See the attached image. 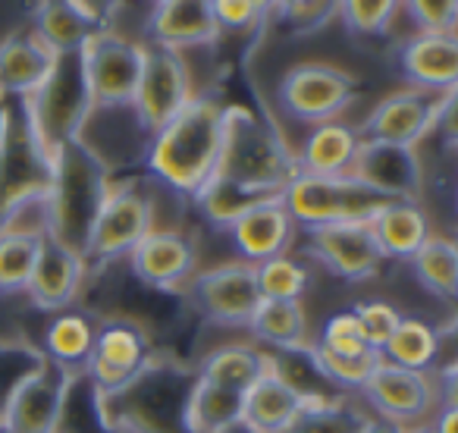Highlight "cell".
Here are the masks:
<instances>
[{
  "mask_svg": "<svg viewBox=\"0 0 458 433\" xmlns=\"http://www.w3.org/2000/svg\"><path fill=\"white\" fill-rule=\"evenodd\" d=\"M299 176L295 151L267 116L245 104H229L220 116V157L210 179L236 185L261 198H283Z\"/></svg>",
  "mask_w": 458,
  "mask_h": 433,
  "instance_id": "1",
  "label": "cell"
},
{
  "mask_svg": "<svg viewBox=\"0 0 458 433\" xmlns=\"http://www.w3.org/2000/svg\"><path fill=\"white\" fill-rule=\"evenodd\" d=\"M22 101V126H26V148L51 170L54 154L70 141L82 139L85 123L95 114L89 79H85L82 51H66L54 57L47 79Z\"/></svg>",
  "mask_w": 458,
  "mask_h": 433,
  "instance_id": "2",
  "label": "cell"
},
{
  "mask_svg": "<svg viewBox=\"0 0 458 433\" xmlns=\"http://www.w3.org/2000/svg\"><path fill=\"white\" fill-rule=\"evenodd\" d=\"M110 185L114 179H110L107 160L89 141L76 139L60 148L47 170L51 239L85 258L98 214L110 195Z\"/></svg>",
  "mask_w": 458,
  "mask_h": 433,
  "instance_id": "3",
  "label": "cell"
},
{
  "mask_svg": "<svg viewBox=\"0 0 458 433\" xmlns=\"http://www.w3.org/2000/svg\"><path fill=\"white\" fill-rule=\"evenodd\" d=\"M223 104L210 98H191V104L151 135L148 166L164 185L179 195H198L220 157Z\"/></svg>",
  "mask_w": 458,
  "mask_h": 433,
  "instance_id": "4",
  "label": "cell"
},
{
  "mask_svg": "<svg viewBox=\"0 0 458 433\" xmlns=\"http://www.w3.org/2000/svg\"><path fill=\"white\" fill-rule=\"evenodd\" d=\"M195 377L170 370L154 358L148 370L114 399H101L104 420L123 433H170L182 430V408Z\"/></svg>",
  "mask_w": 458,
  "mask_h": 433,
  "instance_id": "5",
  "label": "cell"
},
{
  "mask_svg": "<svg viewBox=\"0 0 458 433\" xmlns=\"http://www.w3.org/2000/svg\"><path fill=\"white\" fill-rule=\"evenodd\" d=\"M289 216L295 226H333V224H370L377 210L389 204L374 189L361 185L352 176H299L283 191Z\"/></svg>",
  "mask_w": 458,
  "mask_h": 433,
  "instance_id": "6",
  "label": "cell"
},
{
  "mask_svg": "<svg viewBox=\"0 0 458 433\" xmlns=\"http://www.w3.org/2000/svg\"><path fill=\"white\" fill-rule=\"evenodd\" d=\"M358 95V79L349 70L333 64H320V60H308V64H295L286 70L276 89V101L293 120L299 123H333L339 114L352 107Z\"/></svg>",
  "mask_w": 458,
  "mask_h": 433,
  "instance_id": "7",
  "label": "cell"
},
{
  "mask_svg": "<svg viewBox=\"0 0 458 433\" xmlns=\"http://www.w3.org/2000/svg\"><path fill=\"white\" fill-rule=\"evenodd\" d=\"M151 361L154 349L145 327H139L129 318H110L104 324H98L85 374L91 377L98 402H101L114 399L123 389L132 386Z\"/></svg>",
  "mask_w": 458,
  "mask_h": 433,
  "instance_id": "8",
  "label": "cell"
},
{
  "mask_svg": "<svg viewBox=\"0 0 458 433\" xmlns=\"http://www.w3.org/2000/svg\"><path fill=\"white\" fill-rule=\"evenodd\" d=\"M141 57H145V47L110 32V29L85 41L82 64L95 110L132 107L141 76Z\"/></svg>",
  "mask_w": 458,
  "mask_h": 433,
  "instance_id": "9",
  "label": "cell"
},
{
  "mask_svg": "<svg viewBox=\"0 0 458 433\" xmlns=\"http://www.w3.org/2000/svg\"><path fill=\"white\" fill-rule=\"evenodd\" d=\"M154 230V208L151 198L139 189V183L110 185V195L104 201L98 224L91 230L89 249H85V264H107L116 258L129 255L148 233Z\"/></svg>",
  "mask_w": 458,
  "mask_h": 433,
  "instance_id": "10",
  "label": "cell"
},
{
  "mask_svg": "<svg viewBox=\"0 0 458 433\" xmlns=\"http://www.w3.org/2000/svg\"><path fill=\"white\" fill-rule=\"evenodd\" d=\"M191 104V76L182 54L164 47H145L132 114L145 132H160Z\"/></svg>",
  "mask_w": 458,
  "mask_h": 433,
  "instance_id": "11",
  "label": "cell"
},
{
  "mask_svg": "<svg viewBox=\"0 0 458 433\" xmlns=\"http://www.w3.org/2000/svg\"><path fill=\"white\" fill-rule=\"evenodd\" d=\"M455 104V91H424V89H399L386 95L364 126L358 129V139H374V141H393V145L414 148L430 129L443 123V116Z\"/></svg>",
  "mask_w": 458,
  "mask_h": 433,
  "instance_id": "12",
  "label": "cell"
},
{
  "mask_svg": "<svg viewBox=\"0 0 458 433\" xmlns=\"http://www.w3.org/2000/svg\"><path fill=\"white\" fill-rule=\"evenodd\" d=\"M189 295L198 311L220 327H249L258 305L264 301L255 264L249 261H226L201 270L198 276H191Z\"/></svg>",
  "mask_w": 458,
  "mask_h": 433,
  "instance_id": "13",
  "label": "cell"
},
{
  "mask_svg": "<svg viewBox=\"0 0 458 433\" xmlns=\"http://www.w3.org/2000/svg\"><path fill=\"white\" fill-rule=\"evenodd\" d=\"M349 176L368 185V189H374L386 201L418 204L420 191H424V170H420L418 151L408 145H393V141H358Z\"/></svg>",
  "mask_w": 458,
  "mask_h": 433,
  "instance_id": "14",
  "label": "cell"
},
{
  "mask_svg": "<svg viewBox=\"0 0 458 433\" xmlns=\"http://www.w3.org/2000/svg\"><path fill=\"white\" fill-rule=\"evenodd\" d=\"M308 251L318 258L330 274L343 276L345 283L368 280L386 261L374 239L370 224H333L305 230Z\"/></svg>",
  "mask_w": 458,
  "mask_h": 433,
  "instance_id": "15",
  "label": "cell"
},
{
  "mask_svg": "<svg viewBox=\"0 0 458 433\" xmlns=\"http://www.w3.org/2000/svg\"><path fill=\"white\" fill-rule=\"evenodd\" d=\"M76 374L47 361L20 393L10 399L4 420L13 433H60L66 402Z\"/></svg>",
  "mask_w": 458,
  "mask_h": 433,
  "instance_id": "16",
  "label": "cell"
},
{
  "mask_svg": "<svg viewBox=\"0 0 458 433\" xmlns=\"http://www.w3.org/2000/svg\"><path fill=\"white\" fill-rule=\"evenodd\" d=\"M361 393L380 418L408 427L418 424L433 408L437 380H430V374H420V370H405L389 361H380Z\"/></svg>",
  "mask_w": 458,
  "mask_h": 433,
  "instance_id": "17",
  "label": "cell"
},
{
  "mask_svg": "<svg viewBox=\"0 0 458 433\" xmlns=\"http://www.w3.org/2000/svg\"><path fill=\"white\" fill-rule=\"evenodd\" d=\"M132 270L141 283L160 293L179 289L198 264V245L189 233L179 230H151L132 251H129Z\"/></svg>",
  "mask_w": 458,
  "mask_h": 433,
  "instance_id": "18",
  "label": "cell"
},
{
  "mask_svg": "<svg viewBox=\"0 0 458 433\" xmlns=\"http://www.w3.org/2000/svg\"><path fill=\"white\" fill-rule=\"evenodd\" d=\"M107 29V7L89 0H47L32 10V35L54 54L82 51L85 41Z\"/></svg>",
  "mask_w": 458,
  "mask_h": 433,
  "instance_id": "19",
  "label": "cell"
},
{
  "mask_svg": "<svg viewBox=\"0 0 458 433\" xmlns=\"http://www.w3.org/2000/svg\"><path fill=\"white\" fill-rule=\"evenodd\" d=\"M229 239L239 249L242 261L249 264H264L270 258H280L289 251V245L295 242V220L289 216L283 198L274 201H264L258 208L245 210L242 216H236L233 224L226 226Z\"/></svg>",
  "mask_w": 458,
  "mask_h": 433,
  "instance_id": "20",
  "label": "cell"
},
{
  "mask_svg": "<svg viewBox=\"0 0 458 433\" xmlns=\"http://www.w3.org/2000/svg\"><path fill=\"white\" fill-rule=\"evenodd\" d=\"M399 70L411 89L455 91L458 82V38L455 32H418L399 47Z\"/></svg>",
  "mask_w": 458,
  "mask_h": 433,
  "instance_id": "21",
  "label": "cell"
},
{
  "mask_svg": "<svg viewBox=\"0 0 458 433\" xmlns=\"http://www.w3.org/2000/svg\"><path fill=\"white\" fill-rule=\"evenodd\" d=\"M324 399H330V395L301 393L295 383H289L286 377L276 370V364H270L267 374L242 395V420H249V424L258 427L261 433H283L305 408L318 405V402H324Z\"/></svg>",
  "mask_w": 458,
  "mask_h": 433,
  "instance_id": "22",
  "label": "cell"
},
{
  "mask_svg": "<svg viewBox=\"0 0 458 433\" xmlns=\"http://www.w3.org/2000/svg\"><path fill=\"white\" fill-rule=\"evenodd\" d=\"M85 258L76 255L72 249L60 245L57 239H41L38 261H35L32 280H29L26 293L32 301L45 311H66L76 301L79 289L85 280Z\"/></svg>",
  "mask_w": 458,
  "mask_h": 433,
  "instance_id": "23",
  "label": "cell"
},
{
  "mask_svg": "<svg viewBox=\"0 0 458 433\" xmlns=\"http://www.w3.org/2000/svg\"><path fill=\"white\" fill-rule=\"evenodd\" d=\"M148 35L154 41L151 47L179 54L189 47L216 45L220 29L210 13V0H164L151 10Z\"/></svg>",
  "mask_w": 458,
  "mask_h": 433,
  "instance_id": "24",
  "label": "cell"
},
{
  "mask_svg": "<svg viewBox=\"0 0 458 433\" xmlns=\"http://www.w3.org/2000/svg\"><path fill=\"white\" fill-rule=\"evenodd\" d=\"M57 54L47 51L32 32L0 41V98H29L47 79Z\"/></svg>",
  "mask_w": 458,
  "mask_h": 433,
  "instance_id": "25",
  "label": "cell"
},
{
  "mask_svg": "<svg viewBox=\"0 0 458 433\" xmlns=\"http://www.w3.org/2000/svg\"><path fill=\"white\" fill-rule=\"evenodd\" d=\"M270 364H274L270 352H258L255 345H245V343H226V345H216L214 352H208V358L201 361L195 377L201 383H210V386L245 395L267 374Z\"/></svg>",
  "mask_w": 458,
  "mask_h": 433,
  "instance_id": "26",
  "label": "cell"
},
{
  "mask_svg": "<svg viewBox=\"0 0 458 433\" xmlns=\"http://www.w3.org/2000/svg\"><path fill=\"white\" fill-rule=\"evenodd\" d=\"M358 129L345 123H320L308 132L301 151L295 154L299 173L305 176H349V166L358 151Z\"/></svg>",
  "mask_w": 458,
  "mask_h": 433,
  "instance_id": "27",
  "label": "cell"
},
{
  "mask_svg": "<svg viewBox=\"0 0 458 433\" xmlns=\"http://www.w3.org/2000/svg\"><path fill=\"white\" fill-rule=\"evenodd\" d=\"M370 230H374V239L380 245L383 258H402V261H411V255L430 236L424 208L414 201L383 204L374 220H370Z\"/></svg>",
  "mask_w": 458,
  "mask_h": 433,
  "instance_id": "28",
  "label": "cell"
},
{
  "mask_svg": "<svg viewBox=\"0 0 458 433\" xmlns=\"http://www.w3.org/2000/svg\"><path fill=\"white\" fill-rule=\"evenodd\" d=\"M98 324L89 314L79 311H64L51 320L45 336V358L57 368H66L72 374H85V364L91 355V343H95Z\"/></svg>",
  "mask_w": 458,
  "mask_h": 433,
  "instance_id": "29",
  "label": "cell"
},
{
  "mask_svg": "<svg viewBox=\"0 0 458 433\" xmlns=\"http://www.w3.org/2000/svg\"><path fill=\"white\" fill-rule=\"evenodd\" d=\"M0 236L47 239L51 236V198L45 183H26L10 191L0 208Z\"/></svg>",
  "mask_w": 458,
  "mask_h": 433,
  "instance_id": "30",
  "label": "cell"
},
{
  "mask_svg": "<svg viewBox=\"0 0 458 433\" xmlns=\"http://www.w3.org/2000/svg\"><path fill=\"white\" fill-rule=\"evenodd\" d=\"M249 330L261 343L274 345L276 352H301L308 349V314L301 301H270L258 305L255 318L249 320Z\"/></svg>",
  "mask_w": 458,
  "mask_h": 433,
  "instance_id": "31",
  "label": "cell"
},
{
  "mask_svg": "<svg viewBox=\"0 0 458 433\" xmlns=\"http://www.w3.org/2000/svg\"><path fill=\"white\" fill-rule=\"evenodd\" d=\"M233 420H242V395L220 386H210V383H201L195 377L182 408V430L216 433L220 427L233 424Z\"/></svg>",
  "mask_w": 458,
  "mask_h": 433,
  "instance_id": "32",
  "label": "cell"
},
{
  "mask_svg": "<svg viewBox=\"0 0 458 433\" xmlns=\"http://www.w3.org/2000/svg\"><path fill=\"white\" fill-rule=\"evenodd\" d=\"M380 355H383V361L395 364V368L427 374V370L437 364V355H439L437 327H430L420 318H402L395 333L389 336V343L383 345Z\"/></svg>",
  "mask_w": 458,
  "mask_h": 433,
  "instance_id": "33",
  "label": "cell"
},
{
  "mask_svg": "<svg viewBox=\"0 0 458 433\" xmlns=\"http://www.w3.org/2000/svg\"><path fill=\"white\" fill-rule=\"evenodd\" d=\"M411 267L418 283L427 289L430 295L443 301L455 299V286H458V249L452 239L445 236H427V242L420 245L411 255Z\"/></svg>",
  "mask_w": 458,
  "mask_h": 433,
  "instance_id": "34",
  "label": "cell"
},
{
  "mask_svg": "<svg viewBox=\"0 0 458 433\" xmlns=\"http://www.w3.org/2000/svg\"><path fill=\"white\" fill-rule=\"evenodd\" d=\"M368 420L370 418L355 402L330 395V399L305 408L283 433H364Z\"/></svg>",
  "mask_w": 458,
  "mask_h": 433,
  "instance_id": "35",
  "label": "cell"
},
{
  "mask_svg": "<svg viewBox=\"0 0 458 433\" xmlns=\"http://www.w3.org/2000/svg\"><path fill=\"white\" fill-rule=\"evenodd\" d=\"M47 364L45 352L26 339H0V418L10 399Z\"/></svg>",
  "mask_w": 458,
  "mask_h": 433,
  "instance_id": "36",
  "label": "cell"
},
{
  "mask_svg": "<svg viewBox=\"0 0 458 433\" xmlns=\"http://www.w3.org/2000/svg\"><path fill=\"white\" fill-rule=\"evenodd\" d=\"M308 358H311L320 380L343 389H364V383L370 380L377 364L383 361V355L374 349L361 352V355H336V352H327L320 345H308Z\"/></svg>",
  "mask_w": 458,
  "mask_h": 433,
  "instance_id": "37",
  "label": "cell"
},
{
  "mask_svg": "<svg viewBox=\"0 0 458 433\" xmlns=\"http://www.w3.org/2000/svg\"><path fill=\"white\" fill-rule=\"evenodd\" d=\"M255 276L261 299L270 301H301L308 289H311V270L293 255H280L264 264H255Z\"/></svg>",
  "mask_w": 458,
  "mask_h": 433,
  "instance_id": "38",
  "label": "cell"
},
{
  "mask_svg": "<svg viewBox=\"0 0 458 433\" xmlns=\"http://www.w3.org/2000/svg\"><path fill=\"white\" fill-rule=\"evenodd\" d=\"M41 239L0 236V293H22L32 280Z\"/></svg>",
  "mask_w": 458,
  "mask_h": 433,
  "instance_id": "39",
  "label": "cell"
},
{
  "mask_svg": "<svg viewBox=\"0 0 458 433\" xmlns=\"http://www.w3.org/2000/svg\"><path fill=\"white\" fill-rule=\"evenodd\" d=\"M399 10L402 4H395V0H343L336 10V20L349 29V35L374 38V35L389 32Z\"/></svg>",
  "mask_w": 458,
  "mask_h": 433,
  "instance_id": "40",
  "label": "cell"
},
{
  "mask_svg": "<svg viewBox=\"0 0 458 433\" xmlns=\"http://www.w3.org/2000/svg\"><path fill=\"white\" fill-rule=\"evenodd\" d=\"M339 4L333 0H293V4H270V13H276L280 26L289 35H314L336 20Z\"/></svg>",
  "mask_w": 458,
  "mask_h": 433,
  "instance_id": "41",
  "label": "cell"
},
{
  "mask_svg": "<svg viewBox=\"0 0 458 433\" xmlns=\"http://www.w3.org/2000/svg\"><path fill=\"white\" fill-rule=\"evenodd\" d=\"M352 314H355V320H358L364 345L374 352H383V345L389 343V336H393L402 320V314L395 311L393 305H386V301H358V305L352 308Z\"/></svg>",
  "mask_w": 458,
  "mask_h": 433,
  "instance_id": "42",
  "label": "cell"
},
{
  "mask_svg": "<svg viewBox=\"0 0 458 433\" xmlns=\"http://www.w3.org/2000/svg\"><path fill=\"white\" fill-rule=\"evenodd\" d=\"M210 13L220 32H249L270 16V4L255 0H210Z\"/></svg>",
  "mask_w": 458,
  "mask_h": 433,
  "instance_id": "43",
  "label": "cell"
},
{
  "mask_svg": "<svg viewBox=\"0 0 458 433\" xmlns=\"http://www.w3.org/2000/svg\"><path fill=\"white\" fill-rule=\"evenodd\" d=\"M314 345L327 352H336V355H361L368 352L361 339V330H358V320L352 311H339L333 318L324 320V330H320V339Z\"/></svg>",
  "mask_w": 458,
  "mask_h": 433,
  "instance_id": "44",
  "label": "cell"
},
{
  "mask_svg": "<svg viewBox=\"0 0 458 433\" xmlns=\"http://www.w3.org/2000/svg\"><path fill=\"white\" fill-rule=\"evenodd\" d=\"M402 10L418 26V32H455V22H458L455 0H408Z\"/></svg>",
  "mask_w": 458,
  "mask_h": 433,
  "instance_id": "45",
  "label": "cell"
},
{
  "mask_svg": "<svg viewBox=\"0 0 458 433\" xmlns=\"http://www.w3.org/2000/svg\"><path fill=\"white\" fill-rule=\"evenodd\" d=\"M10 135H13V110H10L7 98H0V154L7 151Z\"/></svg>",
  "mask_w": 458,
  "mask_h": 433,
  "instance_id": "46",
  "label": "cell"
},
{
  "mask_svg": "<svg viewBox=\"0 0 458 433\" xmlns=\"http://www.w3.org/2000/svg\"><path fill=\"white\" fill-rule=\"evenodd\" d=\"M433 433H458V408L455 405H443L439 418L430 427Z\"/></svg>",
  "mask_w": 458,
  "mask_h": 433,
  "instance_id": "47",
  "label": "cell"
},
{
  "mask_svg": "<svg viewBox=\"0 0 458 433\" xmlns=\"http://www.w3.org/2000/svg\"><path fill=\"white\" fill-rule=\"evenodd\" d=\"M364 433H405V427L395 424V420H386V418H370Z\"/></svg>",
  "mask_w": 458,
  "mask_h": 433,
  "instance_id": "48",
  "label": "cell"
},
{
  "mask_svg": "<svg viewBox=\"0 0 458 433\" xmlns=\"http://www.w3.org/2000/svg\"><path fill=\"white\" fill-rule=\"evenodd\" d=\"M216 433H261V430H258V427H251L249 420H233V424L220 427Z\"/></svg>",
  "mask_w": 458,
  "mask_h": 433,
  "instance_id": "49",
  "label": "cell"
},
{
  "mask_svg": "<svg viewBox=\"0 0 458 433\" xmlns=\"http://www.w3.org/2000/svg\"><path fill=\"white\" fill-rule=\"evenodd\" d=\"M405 433H433L430 427H405Z\"/></svg>",
  "mask_w": 458,
  "mask_h": 433,
  "instance_id": "50",
  "label": "cell"
},
{
  "mask_svg": "<svg viewBox=\"0 0 458 433\" xmlns=\"http://www.w3.org/2000/svg\"><path fill=\"white\" fill-rule=\"evenodd\" d=\"M0 433H13V430L7 427V420H4V418H0Z\"/></svg>",
  "mask_w": 458,
  "mask_h": 433,
  "instance_id": "51",
  "label": "cell"
},
{
  "mask_svg": "<svg viewBox=\"0 0 458 433\" xmlns=\"http://www.w3.org/2000/svg\"><path fill=\"white\" fill-rule=\"evenodd\" d=\"M0 164H4V154H0Z\"/></svg>",
  "mask_w": 458,
  "mask_h": 433,
  "instance_id": "52",
  "label": "cell"
},
{
  "mask_svg": "<svg viewBox=\"0 0 458 433\" xmlns=\"http://www.w3.org/2000/svg\"><path fill=\"white\" fill-rule=\"evenodd\" d=\"M60 433H64V430H60Z\"/></svg>",
  "mask_w": 458,
  "mask_h": 433,
  "instance_id": "53",
  "label": "cell"
}]
</instances>
